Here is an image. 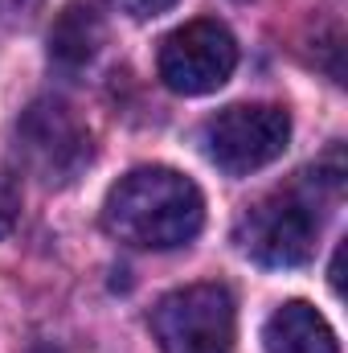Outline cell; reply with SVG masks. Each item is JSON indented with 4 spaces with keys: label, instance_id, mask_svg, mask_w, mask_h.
Here are the masks:
<instances>
[{
    "label": "cell",
    "instance_id": "obj_1",
    "mask_svg": "<svg viewBox=\"0 0 348 353\" xmlns=\"http://www.w3.org/2000/svg\"><path fill=\"white\" fill-rule=\"evenodd\" d=\"M201 222H205V197L197 181L164 165L127 173L102 201V226L119 243L144 251H173L193 243Z\"/></svg>",
    "mask_w": 348,
    "mask_h": 353
},
{
    "label": "cell",
    "instance_id": "obj_2",
    "mask_svg": "<svg viewBox=\"0 0 348 353\" xmlns=\"http://www.w3.org/2000/svg\"><path fill=\"white\" fill-rule=\"evenodd\" d=\"M152 333L164 353H234L238 312L221 283H188L152 308Z\"/></svg>",
    "mask_w": 348,
    "mask_h": 353
},
{
    "label": "cell",
    "instance_id": "obj_3",
    "mask_svg": "<svg viewBox=\"0 0 348 353\" xmlns=\"http://www.w3.org/2000/svg\"><path fill=\"white\" fill-rule=\"evenodd\" d=\"M17 152L45 185H70L94 161L90 128L62 99H37L17 123Z\"/></svg>",
    "mask_w": 348,
    "mask_h": 353
},
{
    "label": "cell",
    "instance_id": "obj_4",
    "mask_svg": "<svg viewBox=\"0 0 348 353\" xmlns=\"http://www.w3.org/2000/svg\"><path fill=\"white\" fill-rule=\"evenodd\" d=\"M205 157L230 176H246L283 157L291 140V115L274 103H234L217 111L205 132Z\"/></svg>",
    "mask_w": 348,
    "mask_h": 353
},
{
    "label": "cell",
    "instance_id": "obj_5",
    "mask_svg": "<svg viewBox=\"0 0 348 353\" xmlns=\"http://www.w3.org/2000/svg\"><path fill=\"white\" fill-rule=\"evenodd\" d=\"M316 230L320 222L312 214V201L295 193H270L238 218L234 243L262 267H299L312 259Z\"/></svg>",
    "mask_w": 348,
    "mask_h": 353
},
{
    "label": "cell",
    "instance_id": "obj_6",
    "mask_svg": "<svg viewBox=\"0 0 348 353\" xmlns=\"http://www.w3.org/2000/svg\"><path fill=\"white\" fill-rule=\"evenodd\" d=\"M238 70V41L221 21H188L160 46V79L176 94H213Z\"/></svg>",
    "mask_w": 348,
    "mask_h": 353
},
{
    "label": "cell",
    "instance_id": "obj_7",
    "mask_svg": "<svg viewBox=\"0 0 348 353\" xmlns=\"http://www.w3.org/2000/svg\"><path fill=\"white\" fill-rule=\"evenodd\" d=\"M266 353H340V341L324 312H316L307 300H287L270 312L262 329Z\"/></svg>",
    "mask_w": 348,
    "mask_h": 353
},
{
    "label": "cell",
    "instance_id": "obj_8",
    "mask_svg": "<svg viewBox=\"0 0 348 353\" xmlns=\"http://www.w3.org/2000/svg\"><path fill=\"white\" fill-rule=\"evenodd\" d=\"M102 41H107V25L94 12V4L74 0L50 25V62L62 70H78L102 50Z\"/></svg>",
    "mask_w": 348,
    "mask_h": 353
},
{
    "label": "cell",
    "instance_id": "obj_9",
    "mask_svg": "<svg viewBox=\"0 0 348 353\" xmlns=\"http://www.w3.org/2000/svg\"><path fill=\"white\" fill-rule=\"evenodd\" d=\"M17 218H21V185H17V176L0 165V239L12 234Z\"/></svg>",
    "mask_w": 348,
    "mask_h": 353
},
{
    "label": "cell",
    "instance_id": "obj_10",
    "mask_svg": "<svg viewBox=\"0 0 348 353\" xmlns=\"http://www.w3.org/2000/svg\"><path fill=\"white\" fill-rule=\"evenodd\" d=\"M176 0H111V8H119V12H127L131 21H152V17H160V12H168Z\"/></svg>",
    "mask_w": 348,
    "mask_h": 353
}]
</instances>
